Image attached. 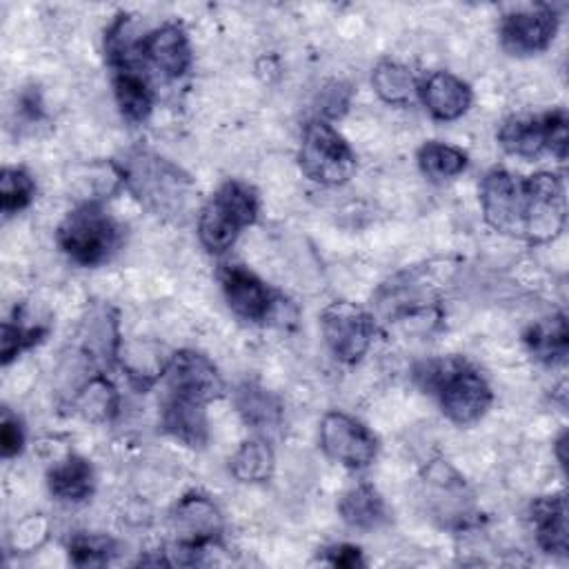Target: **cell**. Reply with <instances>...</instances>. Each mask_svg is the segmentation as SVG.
Instances as JSON below:
<instances>
[{
    "mask_svg": "<svg viewBox=\"0 0 569 569\" xmlns=\"http://www.w3.org/2000/svg\"><path fill=\"white\" fill-rule=\"evenodd\" d=\"M109 67L113 96L122 118L129 122H144L153 107V89L144 71V62L140 60L138 42L127 53L111 60Z\"/></svg>",
    "mask_w": 569,
    "mask_h": 569,
    "instance_id": "7c38bea8",
    "label": "cell"
},
{
    "mask_svg": "<svg viewBox=\"0 0 569 569\" xmlns=\"http://www.w3.org/2000/svg\"><path fill=\"white\" fill-rule=\"evenodd\" d=\"M36 198V180L22 167H7L0 173V209L4 218H11L27 209Z\"/></svg>",
    "mask_w": 569,
    "mask_h": 569,
    "instance_id": "f1b7e54d",
    "label": "cell"
},
{
    "mask_svg": "<svg viewBox=\"0 0 569 569\" xmlns=\"http://www.w3.org/2000/svg\"><path fill=\"white\" fill-rule=\"evenodd\" d=\"M298 164L320 184H342L356 173L358 162L349 142L327 120L316 118L305 124Z\"/></svg>",
    "mask_w": 569,
    "mask_h": 569,
    "instance_id": "52a82bcc",
    "label": "cell"
},
{
    "mask_svg": "<svg viewBox=\"0 0 569 569\" xmlns=\"http://www.w3.org/2000/svg\"><path fill=\"white\" fill-rule=\"evenodd\" d=\"M220 287L229 309L249 322L271 320L280 305L273 291L242 264H227L220 271Z\"/></svg>",
    "mask_w": 569,
    "mask_h": 569,
    "instance_id": "4fadbf2b",
    "label": "cell"
},
{
    "mask_svg": "<svg viewBox=\"0 0 569 569\" xmlns=\"http://www.w3.org/2000/svg\"><path fill=\"white\" fill-rule=\"evenodd\" d=\"M164 378L169 393L196 398L207 405L222 396L224 391V382L218 367L204 353H198L193 349L171 353Z\"/></svg>",
    "mask_w": 569,
    "mask_h": 569,
    "instance_id": "5bb4252c",
    "label": "cell"
},
{
    "mask_svg": "<svg viewBox=\"0 0 569 569\" xmlns=\"http://www.w3.org/2000/svg\"><path fill=\"white\" fill-rule=\"evenodd\" d=\"M258 218V193L242 180L222 182L198 216V238L209 253H224Z\"/></svg>",
    "mask_w": 569,
    "mask_h": 569,
    "instance_id": "277c9868",
    "label": "cell"
},
{
    "mask_svg": "<svg viewBox=\"0 0 569 569\" xmlns=\"http://www.w3.org/2000/svg\"><path fill=\"white\" fill-rule=\"evenodd\" d=\"M418 167L420 171L431 178V180H449V178H456L460 176L467 164H469V158L462 149L458 147H451V144H445V142H438V140H429L425 142L420 149H418Z\"/></svg>",
    "mask_w": 569,
    "mask_h": 569,
    "instance_id": "4316f807",
    "label": "cell"
},
{
    "mask_svg": "<svg viewBox=\"0 0 569 569\" xmlns=\"http://www.w3.org/2000/svg\"><path fill=\"white\" fill-rule=\"evenodd\" d=\"M116 553V542L100 533H78L69 540V558L73 565H107Z\"/></svg>",
    "mask_w": 569,
    "mask_h": 569,
    "instance_id": "f546056e",
    "label": "cell"
},
{
    "mask_svg": "<svg viewBox=\"0 0 569 569\" xmlns=\"http://www.w3.org/2000/svg\"><path fill=\"white\" fill-rule=\"evenodd\" d=\"M47 538H49V520L42 513H31L13 527L11 549L18 553H31L40 549Z\"/></svg>",
    "mask_w": 569,
    "mask_h": 569,
    "instance_id": "1f68e13d",
    "label": "cell"
},
{
    "mask_svg": "<svg viewBox=\"0 0 569 569\" xmlns=\"http://www.w3.org/2000/svg\"><path fill=\"white\" fill-rule=\"evenodd\" d=\"M529 520L542 551L567 556V500L558 496H540L529 507Z\"/></svg>",
    "mask_w": 569,
    "mask_h": 569,
    "instance_id": "ac0fdd59",
    "label": "cell"
},
{
    "mask_svg": "<svg viewBox=\"0 0 569 569\" xmlns=\"http://www.w3.org/2000/svg\"><path fill=\"white\" fill-rule=\"evenodd\" d=\"M56 240L76 264L96 267L116 253L122 229L98 202H80L58 224Z\"/></svg>",
    "mask_w": 569,
    "mask_h": 569,
    "instance_id": "5b68a950",
    "label": "cell"
},
{
    "mask_svg": "<svg viewBox=\"0 0 569 569\" xmlns=\"http://www.w3.org/2000/svg\"><path fill=\"white\" fill-rule=\"evenodd\" d=\"M558 22V13L549 4L511 9L500 18V44L511 56L540 53L556 38Z\"/></svg>",
    "mask_w": 569,
    "mask_h": 569,
    "instance_id": "8fae6325",
    "label": "cell"
},
{
    "mask_svg": "<svg viewBox=\"0 0 569 569\" xmlns=\"http://www.w3.org/2000/svg\"><path fill=\"white\" fill-rule=\"evenodd\" d=\"M47 485L56 498L69 500V502H80L93 493L96 473L87 458L69 453L67 458H62L60 462H56L49 469Z\"/></svg>",
    "mask_w": 569,
    "mask_h": 569,
    "instance_id": "7402d4cb",
    "label": "cell"
},
{
    "mask_svg": "<svg viewBox=\"0 0 569 569\" xmlns=\"http://www.w3.org/2000/svg\"><path fill=\"white\" fill-rule=\"evenodd\" d=\"M171 533L176 538L173 549L182 558L178 562H198V556L209 551L220 540L222 516L213 500L202 493H187L169 513Z\"/></svg>",
    "mask_w": 569,
    "mask_h": 569,
    "instance_id": "ba28073f",
    "label": "cell"
},
{
    "mask_svg": "<svg viewBox=\"0 0 569 569\" xmlns=\"http://www.w3.org/2000/svg\"><path fill=\"white\" fill-rule=\"evenodd\" d=\"M138 53L144 64L158 69L164 78H180L191 67V47L184 29L164 22L138 40Z\"/></svg>",
    "mask_w": 569,
    "mask_h": 569,
    "instance_id": "9a60e30c",
    "label": "cell"
},
{
    "mask_svg": "<svg viewBox=\"0 0 569 569\" xmlns=\"http://www.w3.org/2000/svg\"><path fill=\"white\" fill-rule=\"evenodd\" d=\"M233 405L240 418L244 420L247 427L256 431H276L282 420V405L280 400L260 387L258 382H242L233 391Z\"/></svg>",
    "mask_w": 569,
    "mask_h": 569,
    "instance_id": "ffe728a7",
    "label": "cell"
},
{
    "mask_svg": "<svg viewBox=\"0 0 569 569\" xmlns=\"http://www.w3.org/2000/svg\"><path fill=\"white\" fill-rule=\"evenodd\" d=\"M325 562H329V565H333V567H347V569L365 565L362 551H360L358 547L345 545V542L325 549Z\"/></svg>",
    "mask_w": 569,
    "mask_h": 569,
    "instance_id": "e575fe53",
    "label": "cell"
},
{
    "mask_svg": "<svg viewBox=\"0 0 569 569\" xmlns=\"http://www.w3.org/2000/svg\"><path fill=\"white\" fill-rule=\"evenodd\" d=\"M129 191L158 216H178L191 196L189 176L169 160L149 151H133L118 162Z\"/></svg>",
    "mask_w": 569,
    "mask_h": 569,
    "instance_id": "3957f363",
    "label": "cell"
},
{
    "mask_svg": "<svg viewBox=\"0 0 569 569\" xmlns=\"http://www.w3.org/2000/svg\"><path fill=\"white\" fill-rule=\"evenodd\" d=\"M480 207L487 224L498 233L549 242L562 233L567 222L565 180L551 171L522 178L496 167L480 182Z\"/></svg>",
    "mask_w": 569,
    "mask_h": 569,
    "instance_id": "6da1fadb",
    "label": "cell"
},
{
    "mask_svg": "<svg viewBox=\"0 0 569 569\" xmlns=\"http://www.w3.org/2000/svg\"><path fill=\"white\" fill-rule=\"evenodd\" d=\"M565 447H567V431H562L560 433V438L556 440V453H558V460H560V465L565 467L567 465V456H565Z\"/></svg>",
    "mask_w": 569,
    "mask_h": 569,
    "instance_id": "8d00e7d4",
    "label": "cell"
},
{
    "mask_svg": "<svg viewBox=\"0 0 569 569\" xmlns=\"http://www.w3.org/2000/svg\"><path fill=\"white\" fill-rule=\"evenodd\" d=\"M320 449L349 469L369 467L378 453L376 436L353 416L329 411L320 420Z\"/></svg>",
    "mask_w": 569,
    "mask_h": 569,
    "instance_id": "30bf717a",
    "label": "cell"
},
{
    "mask_svg": "<svg viewBox=\"0 0 569 569\" xmlns=\"http://www.w3.org/2000/svg\"><path fill=\"white\" fill-rule=\"evenodd\" d=\"M418 98L436 120L449 122L469 111L473 93L471 87L451 71H433L418 84Z\"/></svg>",
    "mask_w": 569,
    "mask_h": 569,
    "instance_id": "2e32d148",
    "label": "cell"
},
{
    "mask_svg": "<svg viewBox=\"0 0 569 569\" xmlns=\"http://www.w3.org/2000/svg\"><path fill=\"white\" fill-rule=\"evenodd\" d=\"M371 84L387 104L405 107L413 102V98H418L420 82L413 78L409 67L393 60H382L371 73Z\"/></svg>",
    "mask_w": 569,
    "mask_h": 569,
    "instance_id": "d4e9b609",
    "label": "cell"
},
{
    "mask_svg": "<svg viewBox=\"0 0 569 569\" xmlns=\"http://www.w3.org/2000/svg\"><path fill=\"white\" fill-rule=\"evenodd\" d=\"M162 427L182 445L200 449L209 440L207 402L187 398L180 393H169L162 400Z\"/></svg>",
    "mask_w": 569,
    "mask_h": 569,
    "instance_id": "e0dca14e",
    "label": "cell"
},
{
    "mask_svg": "<svg viewBox=\"0 0 569 569\" xmlns=\"http://www.w3.org/2000/svg\"><path fill=\"white\" fill-rule=\"evenodd\" d=\"M525 345L529 353L542 365H549V367L562 365L569 351L567 316L553 313L549 318H542L529 325V329L525 331Z\"/></svg>",
    "mask_w": 569,
    "mask_h": 569,
    "instance_id": "44dd1931",
    "label": "cell"
},
{
    "mask_svg": "<svg viewBox=\"0 0 569 569\" xmlns=\"http://www.w3.org/2000/svg\"><path fill=\"white\" fill-rule=\"evenodd\" d=\"M24 447V429L18 416H13L7 407L2 409V420H0V453L2 458H13L22 451Z\"/></svg>",
    "mask_w": 569,
    "mask_h": 569,
    "instance_id": "d6a6232c",
    "label": "cell"
},
{
    "mask_svg": "<svg viewBox=\"0 0 569 569\" xmlns=\"http://www.w3.org/2000/svg\"><path fill=\"white\" fill-rule=\"evenodd\" d=\"M18 113L22 116V120L27 122H40L42 120V102H40V96L38 91L29 89L20 96V102H18Z\"/></svg>",
    "mask_w": 569,
    "mask_h": 569,
    "instance_id": "d590c367",
    "label": "cell"
},
{
    "mask_svg": "<svg viewBox=\"0 0 569 569\" xmlns=\"http://www.w3.org/2000/svg\"><path fill=\"white\" fill-rule=\"evenodd\" d=\"M338 511L340 518L360 531H371L378 529L380 525H385L389 520L387 513V505L382 500V496L367 482L351 487L347 493H342L340 502H338Z\"/></svg>",
    "mask_w": 569,
    "mask_h": 569,
    "instance_id": "cb8c5ba5",
    "label": "cell"
},
{
    "mask_svg": "<svg viewBox=\"0 0 569 569\" xmlns=\"http://www.w3.org/2000/svg\"><path fill=\"white\" fill-rule=\"evenodd\" d=\"M496 138L509 156L533 160L551 153L565 160L569 149L567 111L551 109L538 116H511L500 124Z\"/></svg>",
    "mask_w": 569,
    "mask_h": 569,
    "instance_id": "8992f818",
    "label": "cell"
},
{
    "mask_svg": "<svg viewBox=\"0 0 569 569\" xmlns=\"http://www.w3.org/2000/svg\"><path fill=\"white\" fill-rule=\"evenodd\" d=\"M47 336V329L36 325V327H24L20 322L4 320L2 322V340H0V360L2 365H9L18 353L24 349H31Z\"/></svg>",
    "mask_w": 569,
    "mask_h": 569,
    "instance_id": "4dcf8cb0",
    "label": "cell"
},
{
    "mask_svg": "<svg viewBox=\"0 0 569 569\" xmlns=\"http://www.w3.org/2000/svg\"><path fill=\"white\" fill-rule=\"evenodd\" d=\"M76 178H69L71 189H78L82 196V202H98V198H104L118 189L122 182V173L118 162H93L76 167Z\"/></svg>",
    "mask_w": 569,
    "mask_h": 569,
    "instance_id": "83f0119b",
    "label": "cell"
},
{
    "mask_svg": "<svg viewBox=\"0 0 569 569\" xmlns=\"http://www.w3.org/2000/svg\"><path fill=\"white\" fill-rule=\"evenodd\" d=\"M120 396L104 373H91L71 396V409L84 420L107 422L118 413Z\"/></svg>",
    "mask_w": 569,
    "mask_h": 569,
    "instance_id": "603a6c76",
    "label": "cell"
},
{
    "mask_svg": "<svg viewBox=\"0 0 569 569\" xmlns=\"http://www.w3.org/2000/svg\"><path fill=\"white\" fill-rule=\"evenodd\" d=\"M322 338L336 360L358 362L373 340V318L349 300H336L320 313Z\"/></svg>",
    "mask_w": 569,
    "mask_h": 569,
    "instance_id": "9c48e42d",
    "label": "cell"
},
{
    "mask_svg": "<svg viewBox=\"0 0 569 569\" xmlns=\"http://www.w3.org/2000/svg\"><path fill=\"white\" fill-rule=\"evenodd\" d=\"M349 87L342 82H331L327 89H322L320 96V120H333L340 118L349 107Z\"/></svg>",
    "mask_w": 569,
    "mask_h": 569,
    "instance_id": "836d02e7",
    "label": "cell"
},
{
    "mask_svg": "<svg viewBox=\"0 0 569 569\" xmlns=\"http://www.w3.org/2000/svg\"><path fill=\"white\" fill-rule=\"evenodd\" d=\"M118 360H120L127 378L136 387L147 389L158 378L164 376L171 356L158 342H151V340H129V342H120Z\"/></svg>",
    "mask_w": 569,
    "mask_h": 569,
    "instance_id": "d6986e66",
    "label": "cell"
},
{
    "mask_svg": "<svg viewBox=\"0 0 569 569\" xmlns=\"http://www.w3.org/2000/svg\"><path fill=\"white\" fill-rule=\"evenodd\" d=\"M416 382L431 393L440 411L456 425H473L491 407V387L485 376L460 356L425 360L416 367Z\"/></svg>",
    "mask_w": 569,
    "mask_h": 569,
    "instance_id": "7a4b0ae2",
    "label": "cell"
},
{
    "mask_svg": "<svg viewBox=\"0 0 569 569\" xmlns=\"http://www.w3.org/2000/svg\"><path fill=\"white\" fill-rule=\"evenodd\" d=\"M273 451L267 440L253 438L238 447V451L229 460V469L240 482H264L273 473Z\"/></svg>",
    "mask_w": 569,
    "mask_h": 569,
    "instance_id": "484cf974",
    "label": "cell"
}]
</instances>
